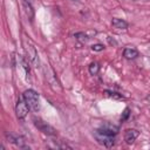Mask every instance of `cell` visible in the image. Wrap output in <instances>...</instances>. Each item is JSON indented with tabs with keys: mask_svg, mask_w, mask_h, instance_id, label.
Masks as SVG:
<instances>
[{
	"mask_svg": "<svg viewBox=\"0 0 150 150\" xmlns=\"http://www.w3.org/2000/svg\"><path fill=\"white\" fill-rule=\"evenodd\" d=\"M34 124L40 131H42L46 135H49V136H55L56 135V130L53 127H50L49 124H47L46 122H43L42 120H40V118H34Z\"/></svg>",
	"mask_w": 150,
	"mask_h": 150,
	"instance_id": "cell-5",
	"label": "cell"
},
{
	"mask_svg": "<svg viewBox=\"0 0 150 150\" xmlns=\"http://www.w3.org/2000/svg\"><path fill=\"white\" fill-rule=\"evenodd\" d=\"M129 115H130V109H129V108H125L124 111H123V114H122V116H121V121H122V122L125 121V120L129 117Z\"/></svg>",
	"mask_w": 150,
	"mask_h": 150,
	"instance_id": "cell-16",
	"label": "cell"
},
{
	"mask_svg": "<svg viewBox=\"0 0 150 150\" xmlns=\"http://www.w3.org/2000/svg\"><path fill=\"white\" fill-rule=\"evenodd\" d=\"M91 49H93L94 52H101V50L104 49V46H103L102 43H95V45L91 46Z\"/></svg>",
	"mask_w": 150,
	"mask_h": 150,
	"instance_id": "cell-15",
	"label": "cell"
},
{
	"mask_svg": "<svg viewBox=\"0 0 150 150\" xmlns=\"http://www.w3.org/2000/svg\"><path fill=\"white\" fill-rule=\"evenodd\" d=\"M22 5H23L25 12L27 13L28 18H29V19H33V16H34V9H33V7H32L30 2H29V1L27 2V0H22Z\"/></svg>",
	"mask_w": 150,
	"mask_h": 150,
	"instance_id": "cell-12",
	"label": "cell"
},
{
	"mask_svg": "<svg viewBox=\"0 0 150 150\" xmlns=\"http://www.w3.org/2000/svg\"><path fill=\"white\" fill-rule=\"evenodd\" d=\"M103 94L108 97H111V98H115V100H124V96L122 94H118L116 91H112V90H104Z\"/></svg>",
	"mask_w": 150,
	"mask_h": 150,
	"instance_id": "cell-13",
	"label": "cell"
},
{
	"mask_svg": "<svg viewBox=\"0 0 150 150\" xmlns=\"http://www.w3.org/2000/svg\"><path fill=\"white\" fill-rule=\"evenodd\" d=\"M139 132L136 129H128L124 132V141L127 144H132L135 142V139L138 137Z\"/></svg>",
	"mask_w": 150,
	"mask_h": 150,
	"instance_id": "cell-7",
	"label": "cell"
},
{
	"mask_svg": "<svg viewBox=\"0 0 150 150\" xmlns=\"http://www.w3.org/2000/svg\"><path fill=\"white\" fill-rule=\"evenodd\" d=\"M97 131L102 132V134H105V135H109V136H115L117 132H118V128L116 125H112V124H109V123H104L103 125H101Z\"/></svg>",
	"mask_w": 150,
	"mask_h": 150,
	"instance_id": "cell-6",
	"label": "cell"
},
{
	"mask_svg": "<svg viewBox=\"0 0 150 150\" xmlns=\"http://www.w3.org/2000/svg\"><path fill=\"white\" fill-rule=\"evenodd\" d=\"M88 70H89L90 75H97V73L100 71V66H98V63L91 62V63L89 64V67H88Z\"/></svg>",
	"mask_w": 150,
	"mask_h": 150,
	"instance_id": "cell-14",
	"label": "cell"
},
{
	"mask_svg": "<svg viewBox=\"0 0 150 150\" xmlns=\"http://www.w3.org/2000/svg\"><path fill=\"white\" fill-rule=\"evenodd\" d=\"M123 56L125 59H128V60H132V59H136L138 56V52L134 47H127L123 50Z\"/></svg>",
	"mask_w": 150,
	"mask_h": 150,
	"instance_id": "cell-10",
	"label": "cell"
},
{
	"mask_svg": "<svg viewBox=\"0 0 150 150\" xmlns=\"http://www.w3.org/2000/svg\"><path fill=\"white\" fill-rule=\"evenodd\" d=\"M22 46H23V49L26 52V55H27V60L34 66V67H39V56H38V52H36V48L34 46V43L32 42V40L26 35L23 34L22 36Z\"/></svg>",
	"mask_w": 150,
	"mask_h": 150,
	"instance_id": "cell-1",
	"label": "cell"
},
{
	"mask_svg": "<svg viewBox=\"0 0 150 150\" xmlns=\"http://www.w3.org/2000/svg\"><path fill=\"white\" fill-rule=\"evenodd\" d=\"M22 97L25 98V101L27 102V104L30 109H33L34 111H39L40 101H39V95L36 91H34L33 89H28L22 94Z\"/></svg>",
	"mask_w": 150,
	"mask_h": 150,
	"instance_id": "cell-2",
	"label": "cell"
},
{
	"mask_svg": "<svg viewBox=\"0 0 150 150\" xmlns=\"http://www.w3.org/2000/svg\"><path fill=\"white\" fill-rule=\"evenodd\" d=\"M94 136H95L96 141L100 144H103L105 148H112L115 145V136H109V135L102 134L97 130L94 132Z\"/></svg>",
	"mask_w": 150,
	"mask_h": 150,
	"instance_id": "cell-3",
	"label": "cell"
},
{
	"mask_svg": "<svg viewBox=\"0 0 150 150\" xmlns=\"http://www.w3.org/2000/svg\"><path fill=\"white\" fill-rule=\"evenodd\" d=\"M28 110H29V107L27 104V102L25 101L23 97H20L16 102V105H15V112H16V116L20 120H23L27 114H28Z\"/></svg>",
	"mask_w": 150,
	"mask_h": 150,
	"instance_id": "cell-4",
	"label": "cell"
},
{
	"mask_svg": "<svg viewBox=\"0 0 150 150\" xmlns=\"http://www.w3.org/2000/svg\"><path fill=\"white\" fill-rule=\"evenodd\" d=\"M111 25L117 29H127L128 28V22L122 19H118V18H114L111 21Z\"/></svg>",
	"mask_w": 150,
	"mask_h": 150,
	"instance_id": "cell-11",
	"label": "cell"
},
{
	"mask_svg": "<svg viewBox=\"0 0 150 150\" xmlns=\"http://www.w3.org/2000/svg\"><path fill=\"white\" fill-rule=\"evenodd\" d=\"M6 138L8 139V142L15 144L16 146L19 148H25V139L21 137V136H16V135H13V134H6Z\"/></svg>",
	"mask_w": 150,
	"mask_h": 150,
	"instance_id": "cell-8",
	"label": "cell"
},
{
	"mask_svg": "<svg viewBox=\"0 0 150 150\" xmlns=\"http://www.w3.org/2000/svg\"><path fill=\"white\" fill-rule=\"evenodd\" d=\"M94 35H96V30H93V29H90V30H87V32H80V33H76V34H74V38L76 39V40H80V41H87V40H89L90 38H93Z\"/></svg>",
	"mask_w": 150,
	"mask_h": 150,
	"instance_id": "cell-9",
	"label": "cell"
}]
</instances>
